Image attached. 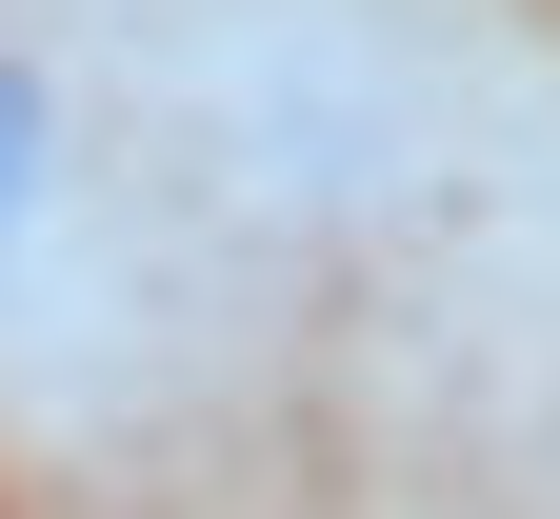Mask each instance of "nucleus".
<instances>
[{"label": "nucleus", "instance_id": "f257e3e1", "mask_svg": "<svg viewBox=\"0 0 560 519\" xmlns=\"http://www.w3.org/2000/svg\"><path fill=\"white\" fill-rule=\"evenodd\" d=\"M81 161H101V101H81V60L0 21V300L60 260V220H81Z\"/></svg>", "mask_w": 560, "mask_h": 519}, {"label": "nucleus", "instance_id": "f03ea898", "mask_svg": "<svg viewBox=\"0 0 560 519\" xmlns=\"http://www.w3.org/2000/svg\"><path fill=\"white\" fill-rule=\"evenodd\" d=\"M0 21H21V0H0Z\"/></svg>", "mask_w": 560, "mask_h": 519}]
</instances>
